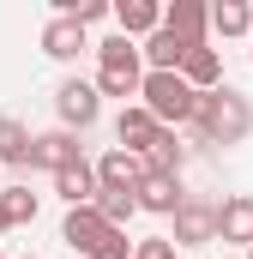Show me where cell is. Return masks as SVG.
I'll use <instances>...</instances> for the list:
<instances>
[{"label": "cell", "mask_w": 253, "mask_h": 259, "mask_svg": "<svg viewBox=\"0 0 253 259\" xmlns=\"http://www.w3.org/2000/svg\"><path fill=\"white\" fill-rule=\"evenodd\" d=\"M193 133H199L205 145H241L253 133V103L241 91H229V84L199 91V97H193Z\"/></svg>", "instance_id": "6da1fadb"}, {"label": "cell", "mask_w": 253, "mask_h": 259, "mask_svg": "<svg viewBox=\"0 0 253 259\" xmlns=\"http://www.w3.org/2000/svg\"><path fill=\"white\" fill-rule=\"evenodd\" d=\"M139 78H145V61H139V42L126 36H109L97 42V97H139Z\"/></svg>", "instance_id": "7a4b0ae2"}, {"label": "cell", "mask_w": 253, "mask_h": 259, "mask_svg": "<svg viewBox=\"0 0 253 259\" xmlns=\"http://www.w3.org/2000/svg\"><path fill=\"white\" fill-rule=\"evenodd\" d=\"M193 97H199V91L181 84V72H145V78H139V109H145L157 127L193 121Z\"/></svg>", "instance_id": "3957f363"}, {"label": "cell", "mask_w": 253, "mask_h": 259, "mask_svg": "<svg viewBox=\"0 0 253 259\" xmlns=\"http://www.w3.org/2000/svg\"><path fill=\"white\" fill-rule=\"evenodd\" d=\"M55 115H61V127L72 133H85V127H97V115H103V97H97V84L91 78H66L61 91H55Z\"/></svg>", "instance_id": "277c9868"}, {"label": "cell", "mask_w": 253, "mask_h": 259, "mask_svg": "<svg viewBox=\"0 0 253 259\" xmlns=\"http://www.w3.org/2000/svg\"><path fill=\"white\" fill-rule=\"evenodd\" d=\"M175 247H205V241H217V205H205V199H181L175 205V235H169Z\"/></svg>", "instance_id": "5b68a950"}, {"label": "cell", "mask_w": 253, "mask_h": 259, "mask_svg": "<svg viewBox=\"0 0 253 259\" xmlns=\"http://www.w3.org/2000/svg\"><path fill=\"white\" fill-rule=\"evenodd\" d=\"M72 163H85V151H78V133H43V139H30V169H49V175H61V169H72Z\"/></svg>", "instance_id": "8992f818"}, {"label": "cell", "mask_w": 253, "mask_h": 259, "mask_svg": "<svg viewBox=\"0 0 253 259\" xmlns=\"http://www.w3.org/2000/svg\"><path fill=\"white\" fill-rule=\"evenodd\" d=\"M181 175H157V169H145L139 175V187H133V205L139 211H157V217H175V205H181Z\"/></svg>", "instance_id": "52a82bcc"}, {"label": "cell", "mask_w": 253, "mask_h": 259, "mask_svg": "<svg viewBox=\"0 0 253 259\" xmlns=\"http://www.w3.org/2000/svg\"><path fill=\"white\" fill-rule=\"evenodd\" d=\"M61 241L72 247V253H85V259H91L103 241H109V223H103L91 205H72V211H66V223H61Z\"/></svg>", "instance_id": "ba28073f"}, {"label": "cell", "mask_w": 253, "mask_h": 259, "mask_svg": "<svg viewBox=\"0 0 253 259\" xmlns=\"http://www.w3.org/2000/svg\"><path fill=\"white\" fill-rule=\"evenodd\" d=\"M85 49H91V36H85L78 18H61V12H55V18L43 24V55H49V61H78Z\"/></svg>", "instance_id": "9c48e42d"}, {"label": "cell", "mask_w": 253, "mask_h": 259, "mask_svg": "<svg viewBox=\"0 0 253 259\" xmlns=\"http://www.w3.org/2000/svg\"><path fill=\"white\" fill-rule=\"evenodd\" d=\"M91 175H97V187H121V193H133L139 187V175H145V157H133V151H103L97 163H91Z\"/></svg>", "instance_id": "30bf717a"}, {"label": "cell", "mask_w": 253, "mask_h": 259, "mask_svg": "<svg viewBox=\"0 0 253 259\" xmlns=\"http://www.w3.org/2000/svg\"><path fill=\"white\" fill-rule=\"evenodd\" d=\"M163 30L181 36L187 49H205V6L199 0H169L163 6Z\"/></svg>", "instance_id": "8fae6325"}, {"label": "cell", "mask_w": 253, "mask_h": 259, "mask_svg": "<svg viewBox=\"0 0 253 259\" xmlns=\"http://www.w3.org/2000/svg\"><path fill=\"white\" fill-rule=\"evenodd\" d=\"M217 241H241V247H253V199L235 193L217 205Z\"/></svg>", "instance_id": "7c38bea8"}, {"label": "cell", "mask_w": 253, "mask_h": 259, "mask_svg": "<svg viewBox=\"0 0 253 259\" xmlns=\"http://www.w3.org/2000/svg\"><path fill=\"white\" fill-rule=\"evenodd\" d=\"M109 18L121 24V36L133 42V36H151V30L163 24V6H157V0H121V6H109Z\"/></svg>", "instance_id": "4fadbf2b"}, {"label": "cell", "mask_w": 253, "mask_h": 259, "mask_svg": "<svg viewBox=\"0 0 253 259\" xmlns=\"http://www.w3.org/2000/svg\"><path fill=\"white\" fill-rule=\"evenodd\" d=\"M181 84H187V91H217V84H223V55H217V49H187Z\"/></svg>", "instance_id": "5bb4252c"}, {"label": "cell", "mask_w": 253, "mask_h": 259, "mask_svg": "<svg viewBox=\"0 0 253 259\" xmlns=\"http://www.w3.org/2000/svg\"><path fill=\"white\" fill-rule=\"evenodd\" d=\"M139 157H145V169H157V175H181L187 145H181V133H175V127H157V139H151Z\"/></svg>", "instance_id": "9a60e30c"}, {"label": "cell", "mask_w": 253, "mask_h": 259, "mask_svg": "<svg viewBox=\"0 0 253 259\" xmlns=\"http://www.w3.org/2000/svg\"><path fill=\"white\" fill-rule=\"evenodd\" d=\"M139 61H151V72H181V61H187V42H181V36H169V30L157 24V30L145 36Z\"/></svg>", "instance_id": "2e32d148"}, {"label": "cell", "mask_w": 253, "mask_h": 259, "mask_svg": "<svg viewBox=\"0 0 253 259\" xmlns=\"http://www.w3.org/2000/svg\"><path fill=\"white\" fill-rule=\"evenodd\" d=\"M115 139H121V151H133V157H139V151L157 139V121H151L139 103H126L121 115H115Z\"/></svg>", "instance_id": "e0dca14e"}, {"label": "cell", "mask_w": 253, "mask_h": 259, "mask_svg": "<svg viewBox=\"0 0 253 259\" xmlns=\"http://www.w3.org/2000/svg\"><path fill=\"white\" fill-rule=\"evenodd\" d=\"M205 30H217V36H247L253 30V6L247 0H217V6L205 12Z\"/></svg>", "instance_id": "ac0fdd59"}, {"label": "cell", "mask_w": 253, "mask_h": 259, "mask_svg": "<svg viewBox=\"0 0 253 259\" xmlns=\"http://www.w3.org/2000/svg\"><path fill=\"white\" fill-rule=\"evenodd\" d=\"M30 163V127L0 115V169H24Z\"/></svg>", "instance_id": "d6986e66"}, {"label": "cell", "mask_w": 253, "mask_h": 259, "mask_svg": "<svg viewBox=\"0 0 253 259\" xmlns=\"http://www.w3.org/2000/svg\"><path fill=\"white\" fill-rule=\"evenodd\" d=\"M55 193L66 199V211H72V205H91V199H97V175H91V163L61 169V175H55Z\"/></svg>", "instance_id": "ffe728a7"}, {"label": "cell", "mask_w": 253, "mask_h": 259, "mask_svg": "<svg viewBox=\"0 0 253 259\" xmlns=\"http://www.w3.org/2000/svg\"><path fill=\"white\" fill-rule=\"evenodd\" d=\"M0 211H6L12 229H18V223H36V193H30V187H0Z\"/></svg>", "instance_id": "44dd1931"}, {"label": "cell", "mask_w": 253, "mask_h": 259, "mask_svg": "<svg viewBox=\"0 0 253 259\" xmlns=\"http://www.w3.org/2000/svg\"><path fill=\"white\" fill-rule=\"evenodd\" d=\"M133 259H175V241H169V235H151V241H133Z\"/></svg>", "instance_id": "7402d4cb"}, {"label": "cell", "mask_w": 253, "mask_h": 259, "mask_svg": "<svg viewBox=\"0 0 253 259\" xmlns=\"http://www.w3.org/2000/svg\"><path fill=\"white\" fill-rule=\"evenodd\" d=\"M91 259H133V241H126V229H109V241H103Z\"/></svg>", "instance_id": "603a6c76"}, {"label": "cell", "mask_w": 253, "mask_h": 259, "mask_svg": "<svg viewBox=\"0 0 253 259\" xmlns=\"http://www.w3.org/2000/svg\"><path fill=\"white\" fill-rule=\"evenodd\" d=\"M6 229H12V223H6V211H0V235H6Z\"/></svg>", "instance_id": "cb8c5ba5"}, {"label": "cell", "mask_w": 253, "mask_h": 259, "mask_svg": "<svg viewBox=\"0 0 253 259\" xmlns=\"http://www.w3.org/2000/svg\"><path fill=\"white\" fill-rule=\"evenodd\" d=\"M247 259H253V247H247Z\"/></svg>", "instance_id": "d4e9b609"}, {"label": "cell", "mask_w": 253, "mask_h": 259, "mask_svg": "<svg viewBox=\"0 0 253 259\" xmlns=\"http://www.w3.org/2000/svg\"><path fill=\"white\" fill-rule=\"evenodd\" d=\"M0 259H6V253H0Z\"/></svg>", "instance_id": "484cf974"}, {"label": "cell", "mask_w": 253, "mask_h": 259, "mask_svg": "<svg viewBox=\"0 0 253 259\" xmlns=\"http://www.w3.org/2000/svg\"><path fill=\"white\" fill-rule=\"evenodd\" d=\"M30 259H36V253H30Z\"/></svg>", "instance_id": "4316f807"}]
</instances>
